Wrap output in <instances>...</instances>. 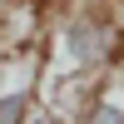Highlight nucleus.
<instances>
[{"instance_id":"nucleus-3","label":"nucleus","mask_w":124,"mask_h":124,"mask_svg":"<svg viewBox=\"0 0 124 124\" xmlns=\"http://www.w3.org/2000/svg\"><path fill=\"white\" fill-rule=\"evenodd\" d=\"M70 124H124V104L109 94V85H99L94 94L79 104V114L70 119Z\"/></svg>"},{"instance_id":"nucleus-4","label":"nucleus","mask_w":124,"mask_h":124,"mask_svg":"<svg viewBox=\"0 0 124 124\" xmlns=\"http://www.w3.org/2000/svg\"><path fill=\"white\" fill-rule=\"evenodd\" d=\"M119 104H124V89H119Z\"/></svg>"},{"instance_id":"nucleus-1","label":"nucleus","mask_w":124,"mask_h":124,"mask_svg":"<svg viewBox=\"0 0 124 124\" xmlns=\"http://www.w3.org/2000/svg\"><path fill=\"white\" fill-rule=\"evenodd\" d=\"M50 70L75 79H109L124 70V20L104 5H70L50 30Z\"/></svg>"},{"instance_id":"nucleus-2","label":"nucleus","mask_w":124,"mask_h":124,"mask_svg":"<svg viewBox=\"0 0 124 124\" xmlns=\"http://www.w3.org/2000/svg\"><path fill=\"white\" fill-rule=\"evenodd\" d=\"M35 75L0 79V124H35L40 119V85H35Z\"/></svg>"}]
</instances>
